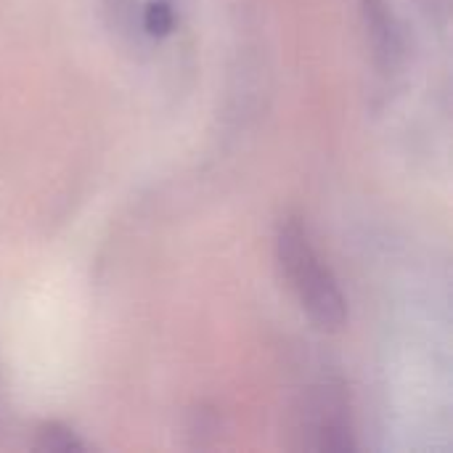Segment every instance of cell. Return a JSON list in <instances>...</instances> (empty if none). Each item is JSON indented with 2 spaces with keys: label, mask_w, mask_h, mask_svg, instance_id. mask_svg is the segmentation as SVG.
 Returning <instances> with one entry per match:
<instances>
[{
  "label": "cell",
  "mask_w": 453,
  "mask_h": 453,
  "mask_svg": "<svg viewBox=\"0 0 453 453\" xmlns=\"http://www.w3.org/2000/svg\"><path fill=\"white\" fill-rule=\"evenodd\" d=\"M276 257L284 279L289 281V289L300 300L303 311L313 319V324L319 329H340L348 316L342 289L300 220L289 218L279 226Z\"/></svg>",
  "instance_id": "obj_1"
},
{
  "label": "cell",
  "mask_w": 453,
  "mask_h": 453,
  "mask_svg": "<svg viewBox=\"0 0 453 453\" xmlns=\"http://www.w3.org/2000/svg\"><path fill=\"white\" fill-rule=\"evenodd\" d=\"M40 449H45V451H72V449H80V443L66 427L53 422V425H45L40 430Z\"/></svg>",
  "instance_id": "obj_2"
}]
</instances>
